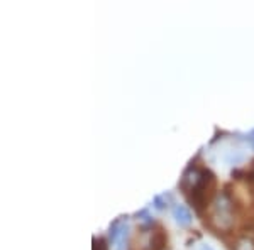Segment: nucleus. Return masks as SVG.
<instances>
[{
    "mask_svg": "<svg viewBox=\"0 0 254 250\" xmlns=\"http://www.w3.org/2000/svg\"><path fill=\"white\" fill-rule=\"evenodd\" d=\"M214 221L220 230H229L232 227V200L225 193H219L214 204Z\"/></svg>",
    "mask_w": 254,
    "mask_h": 250,
    "instance_id": "1",
    "label": "nucleus"
},
{
    "mask_svg": "<svg viewBox=\"0 0 254 250\" xmlns=\"http://www.w3.org/2000/svg\"><path fill=\"white\" fill-rule=\"evenodd\" d=\"M109 239L114 250H127V239H129V225L127 218H119L110 225Z\"/></svg>",
    "mask_w": 254,
    "mask_h": 250,
    "instance_id": "2",
    "label": "nucleus"
},
{
    "mask_svg": "<svg viewBox=\"0 0 254 250\" xmlns=\"http://www.w3.org/2000/svg\"><path fill=\"white\" fill-rule=\"evenodd\" d=\"M173 218L180 227H190L193 216H191L190 210H188L185 204H175L173 206Z\"/></svg>",
    "mask_w": 254,
    "mask_h": 250,
    "instance_id": "3",
    "label": "nucleus"
},
{
    "mask_svg": "<svg viewBox=\"0 0 254 250\" xmlns=\"http://www.w3.org/2000/svg\"><path fill=\"white\" fill-rule=\"evenodd\" d=\"M165 244H166L165 233H163L161 230L153 232V235H151V240H149V244H147L146 250H163V249H165Z\"/></svg>",
    "mask_w": 254,
    "mask_h": 250,
    "instance_id": "4",
    "label": "nucleus"
},
{
    "mask_svg": "<svg viewBox=\"0 0 254 250\" xmlns=\"http://www.w3.org/2000/svg\"><path fill=\"white\" fill-rule=\"evenodd\" d=\"M234 250H254V240H251L249 237H243V239L236 240Z\"/></svg>",
    "mask_w": 254,
    "mask_h": 250,
    "instance_id": "5",
    "label": "nucleus"
},
{
    "mask_svg": "<svg viewBox=\"0 0 254 250\" xmlns=\"http://www.w3.org/2000/svg\"><path fill=\"white\" fill-rule=\"evenodd\" d=\"M93 250H107V245H105L104 239H93Z\"/></svg>",
    "mask_w": 254,
    "mask_h": 250,
    "instance_id": "6",
    "label": "nucleus"
},
{
    "mask_svg": "<svg viewBox=\"0 0 254 250\" xmlns=\"http://www.w3.org/2000/svg\"><path fill=\"white\" fill-rule=\"evenodd\" d=\"M154 204H156V208H159V210H163L166 203H163V196H156L154 198Z\"/></svg>",
    "mask_w": 254,
    "mask_h": 250,
    "instance_id": "7",
    "label": "nucleus"
},
{
    "mask_svg": "<svg viewBox=\"0 0 254 250\" xmlns=\"http://www.w3.org/2000/svg\"><path fill=\"white\" fill-rule=\"evenodd\" d=\"M200 250H214V249H210V247H203V249H200Z\"/></svg>",
    "mask_w": 254,
    "mask_h": 250,
    "instance_id": "8",
    "label": "nucleus"
},
{
    "mask_svg": "<svg viewBox=\"0 0 254 250\" xmlns=\"http://www.w3.org/2000/svg\"><path fill=\"white\" fill-rule=\"evenodd\" d=\"M253 146H254V142H253Z\"/></svg>",
    "mask_w": 254,
    "mask_h": 250,
    "instance_id": "9",
    "label": "nucleus"
}]
</instances>
